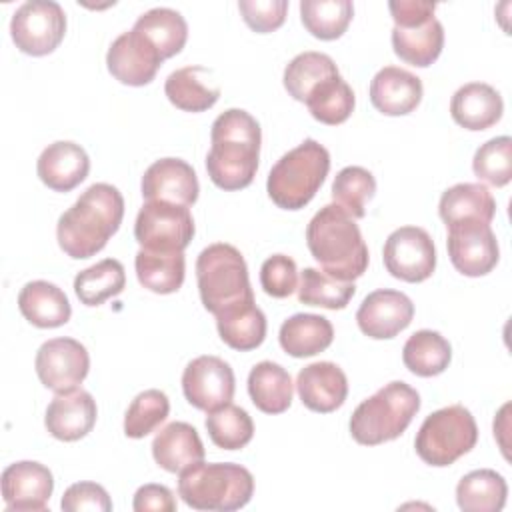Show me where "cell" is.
I'll return each mask as SVG.
<instances>
[{
  "instance_id": "cell-1",
  "label": "cell",
  "mask_w": 512,
  "mask_h": 512,
  "mask_svg": "<svg viewBox=\"0 0 512 512\" xmlns=\"http://www.w3.org/2000/svg\"><path fill=\"white\" fill-rule=\"evenodd\" d=\"M210 152L206 156V172L222 190H242L252 184L262 132L258 120L242 108L224 110L210 130Z\"/></svg>"
},
{
  "instance_id": "cell-2",
  "label": "cell",
  "mask_w": 512,
  "mask_h": 512,
  "mask_svg": "<svg viewBox=\"0 0 512 512\" xmlns=\"http://www.w3.org/2000/svg\"><path fill=\"white\" fill-rule=\"evenodd\" d=\"M124 198L112 184L98 182L86 188L80 198L58 218L56 238L62 252L74 260L98 254L120 228Z\"/></svg>"
},
{
  "instance_id": "cell-3",
  "label": "cell",
  "mask_w": 512,
  "mask_h": 512,
  "mask_svg": "<svg viewBox=\"0 0 512 512\" xmlns=\"http://www.w3.org/2000/svg\"><path fill=\"white\" fill-rule=\"evenodd\" d=\"M306 244L322 272L354 282L368 268V246L354 218L338 204L322 206L306 228Z\"/></svg>"
},
{
  "instance_id": "cell-4",
  "label": "cell",
  "mask_w": 512,
  "mask_h": 512,
  "mask_svg": "<svg viewBox=\"0 0 512 512\" xmlns=\"http://www.w3.org/2000/svg\"><path fill=\"white\" fill-rule=\"evenodd\" d=\"M254 494V476L232 462H198L178 476V496L194 510L232 512L244 508Z\"/></svg>"
},
{
  "instance_id": "cell-5",
  "label": "cell",
  "mask_w": 512,
  "mask_h": 512,
  "mask_svg": "<svg viewBox=\"0 0 512 512\" xmlns=\"http://www.w3.org/2000/svg\"><path fill=\"white\" fill-rule=\"evenodd\" d=\"M420 410V394L394 380L362 400L350 418V434L362 446H378L398 438Z\"/></svg>"
},
{
  "instance_id": "cell-6",
  "label": "cell",
  "mask_w": 512,
  "mask_h": 512,
  "mask_svg": "<svg viewBox=\"0 0 512 512\" xmlns=\"http://www.w3.org/2000/svg\"><path fill=\"white\" fill-rule=\"evenodd\" d=\"M328 170V150L314 138H306L272 166L266 180L268 196L278 208L300 210L316 196Z\"/></svg>"
},
{
  "instance_id": "cell-7",
  "label": "cell",
  "mask_w": 512,
  "mask_h": 512,
  "mask_svg": "<svg viewBox=\"0 0 512 512\" xmlns=\"http://www.w3.org/2000/svg\"><path fill=\"white\" fill-rule=\"evenodd\" d=\"M196 280L200 300L214 316L254 300L246 260L232 244L216 242L204 248L196 260Z\"/></svg>"
},
{
  "instance_id": "cell-8",
  "label": "cell",
  "mask_w": 512,
  "mask_h": 512,
  "mask_svg": "<svg viewBox=\"0 0 512 512\" xmlns=\"http://www.w3.org/2000/svg\"><path fill=\"white\" fill-rule=\"evenodd\" d=\"M478 442V426L468 408L452 404L426 416L414 448L422 462L430 466H450L460 456L468 454Z\"/></svg>"
},
{
  "instance_id": "cell-9",
  "label": "cell",
  "mask_w": 512,
  "mask_h": 512,
  "mask_svg": "<svg viewBox=\"0 0 512 512\" xmlns=\"http://www.w3.org/2000/svg\"><path fill=\"white\" fill-rule=\"evenodd\" d=\"M194 236V218L188 206L146 200L134 222L140 248L154 252H184Z\"/></svg>"
},
{
  "instance_id": "cell-10",
  "label": "cell",
  "mask_w": 512,
  "mask_h": 512,
  "mask_svg": "<svg viewBox=\"0 0 512 512\" xmlns=\"http://www.w3.org/2000/svg\"><path fill=\"white\" fill-rule=\"evenodd\" d=\"M66 34V14L54 0H30L16 8L10 20V36L16 48L28 56L54 52Z\"/></svg>"
},
{
  "instance_id": "cell-11",
  "label": "cell",
  "mask_w": 512,
  "mask_h": 512,
  "mask_svg": "<svg viewBox=\"0 0 512 512\" xmlns=\"http://www.w3.org/2000/svg\"><path fill=\"white\" fill-rule=\"evenodd\" d=\"M448 256L452 266L470 278L492 272L500 260V248L490 224L464 218L448 226Z\"/></svg>"
},
{
  "instance_id": "cell-12",
  "label": "cell",
  "mask_w": 512,
  "mask_h": 512,
  "mask_svg": "<svg viewBox=\"0 0 512 512\" xmlns=\"http://www.w3.org/2000/svg\"><path fill=\"white\" fill-rule=\"evenodd\" d=\"M382 260L390 276L404 282H424L436 268L432 236L420 226L396 228L384 242Z\"/></svg>"
},
{
  "instance_id": "cell-13",
  "label": "cell",
  "mask_w": 512,
  "mask_h": 512,
  "mask_svg": "<svg viewBox=\"0 0 512 512\" xmlns=\"http://www.w3.org/2000/svg\"><path fill=\"white\" fill-rule=\"evenodd\" d=\"M34 368L48 390L62 394L84 382L90 370V356L86 346L74 338H52L38 348Z\"/></svg>"
},
{
  "instance_id": "cell-14",
  "label": "cell",
  "mask_w": 512,
  "mask_h": 512,
  "mask_svg": "<svg viewBox=\"0 0 512 512\" xmlns=\"http://www.w3.org/2000/svg\"><path fill=\"white\" fill-rule=\"evenodd\" d=\"M236 378L228 362L218 356H198L186 364L182 372L184 398L198 410L212 412L230 404Z\"/></svg>"
},
{
  "instance_id": "cell-15",
  "label": "cell",
  "mask_w": 512,
  "mask_h": 512,
  "mask_svg": "<svg viewBox=\"0 0 512 512\" xmlns=\"http://www.w3.org/2000/svg\"><path fill=\"white\" fill-rule=\"evenodd\" d=\"M412 318V300L404 292L390 288L370 292L356 312L358 328L362 330V334L374 340L394 338L396 334L410 326Z\"/></svg>"
},
{
  "instance_id": "cell-16",
  "label": "cell",
  "mask_w": 512,
  "mask_h": 512,
  "mask_svg": "<svg viewBox=\"0 0 512 512\" xmlns=\"http://www.w3.org/2000/svg\"><path fill=\"white\" fill-rule=\"evenodd\" d=\"M162 62L158 50L136 30L122 32L106 54L108 72L126 86L150 84Z\"/></svg>"
},
{
  "instance_id": "cell-17",
  "label": "cell",
  "mask_w": 512,
  "mask_h": 512,
  "mask_svg": "<svg viewBox=\"0 0 512 512\" xmlns=\"http://www.w3.org/2000/svg\"><path fill=\"white\" fill-rule=\"evenodd\" d=\"M0 486L6 510H46L54 490V476L40 462L20 460L4 468Z\"/></svg>"
},
{
  "instance_id": "cell-18",
  "label": "cell",
  "mask_w": 512,
  "mask_h": 512,
  "mask_svg": "<svg viewBox=\"0 0 512 512\" xmlns=\"http://www.w3.org/2000/svg\"><path fill=\"white\" fill-rule=\"evenodd\" d=\"M142 196L192 206L198 200V178L194 168L180 158H160L152 162L142 176Z\"/></svg>"
},
{
  "instance_id": "cell-19",
  "label": "cell",
  "mask_w": 512,
  "mask_h": 512,
  "mask_svg": "<svg viewBox=\"0 0 512 512\" xmlns=\"http://www.w3.org/2000/svg\"><path fill=\"white\" fill-rule=\"evenodd\" d=\"M96 400L86 390H70L56 394L46 408L44 426L56 440L76 442L84 438L96 424Z\"/></svg>"
},
{
  "instance_id": "cell-20",
  "label": "cell",
  "mask_w": 512,
  "mask_h": 512,
  "mask_svg": "<svg viewBox=\"0 0 512 512\" xmlns=\"http://www.w3.org/2000/svg\"><path fill=\"white\" fill-rule=\"evenodd\" d=\"M296 390L302 404L320 414L334 412L348 396L344 370L334 362H312L298 372Z\"/></svg>"
},
{
  "instance_id": "cell-21",
  "label": "cell",
  "mask_w": 512,
  "mask_h": 512,
  "mask_svg": "<svg viewBox=\"0 0 512 512\" xmlns=\"http://www.w3.org/2000/svg\"><path fill=\"white\" fill-rule=\"evenodd\" d=\"M90 158L86 150L70 140L48 144L36 162V172L42 184L54 192H70L86 180Z\"/></svg>"
},
{
  "instance_id": "cell-22",
  "label": "cell",
  "mask_w": 512,
  "mask_h": 512,
  "mask_svg": "<svg viewBox=\"0 0 512 512\" xmlns=\"http://www.w3.org/2000/svg\"><path fill=\"white\" fill-rule=\"evenodd\" d=\"M422 94V80L398 66H384L370 82V102L386 116L410 114L418 108Z\"/></svg>"
},
{
  "instance_id": "cell-23",
  "label": "cell",
  "mask_w": 512,
  "mask_h": 512,
  "mask_svg": "<svg viewBox=\"0 0 512 512\" xmlns=\"http://www.w3.org/2000/svg\"><path fill=\"white\" fill-rule=\"evenodd\" d=\"M504 112L502 96L486 82H468L460 86L450 100L454 122L466 130L478 132L494 126Z\"/></svg>"
},
{
  "instance_id": "cell-24",
  "label": "cell",
  "mask_w": 512,
  "mask_h": 512,
  "mask_svg": "<svg viewBox=\"0 0 512 512\" xmlns=\"http://www.w3.org/2000/svg\"><path fill=\"white\" fill-rule=\"evenodd\" d=\"M204 444L188 422H170L152 440V456L160 468L172 474L204 460Z\"/></svg>"
},
{
  "instance_id": "cell-25",
  "label": "cell",
  "mask_w": 512,
  "mask_h": 512,
  "mask_svg": "<svg viewBox=\"0 0 512 512\" xmlns=\"http://www.w3.org/2000/svg\"><path fill=\"white\" fill-rule=\"evenodd\" d=\"M18 308L36 328H58L72 316L68 296L56 284L46 280H32L24 284L18 294Z\"/></svg>"
},
{
  "instance_id": "cell-26",
  "label": "cell",
  "mask_w": 512,
  "mask_h": 512,
  "mask_svg": "<svg viewBox=\"0 0 512 512\" xmlns=\"http://www.w3.org/2000/svg\"><path fill=\"white\" fill-rule=\"evenodd\" d=\"M280 346L294 358H308L324 352L334 340V328L320 314H294L282 322Z\"/></svg>"
},
{
  "instance_id": "cell-27",
  "label": "cell",
  "mask_w": 512,
  "mask_h": 512,
  "mask_svg": "<svg viewBox=\"0 0 512 512\" xmlns=\"http://www.w3.org/2000/svg\"><path fill=\"white\" fill-rule=\"evenodd\" d=\"M294 384L286 368L262 360L248 374V394L254 406L264 414H282L292 404Z\"/></svg>"
},
{
  "instance_id": "cell-28",
  "label": "cell",
  "mask_w": 512,
  "mask_h": 512,
  "mask_svg": "<svg viewBox=\"0 0 512 512\" xmlns=\"http://www.w3.org/2000/svg\"><path fill=\"white\" fill-rule=\"evenodd\" d=\"M216 328L222 342L234 350L248 352L266 338V316L254 300L236 304L216 316Z\"/></svg>"
},
{
  "instance_id": "cell-29",
  "label": "cell",
  "mask_w": 512,
  "mask_h": 512,
  "mask_svg": "<svg viewBox=\"0 0 512 512\" xmlns=\"http://www.w3.org/2000/svg\"><path fill=\"white\" fill-rule=\"evenodd\" d=\"M392 48L394 54L406 64L426 68L438 60L444 48V28L436 18L408 28L394 26Z\"/></svg>"
},
{
  "instance_id": "cell-30",
  "label": "cell",
  "mask_w": 512,
  "mask_h": 512,
  "mask_svg": "<svg viewBox=\"0 0 512 512\" xmlns=\"http://www.w3.org/2000/svg\"><path fill=\"white\" fill-rule=\"evenodd\" d=\"M438 214L446 226L464 218H476L490 224L496 214V200L484 184L462 182L442 192Z\"/></svg>"
},
{
  "instance_id": "cell-31",
  "label": "cell",
  "mask_w": 512,
  "mask_h": 512,
  "mask_svg": "<svg viewBox=\"0 0 512 512\" xmlns=\"http://www.w3.org/2000/svg\"><path fill=\"white\" fill-rule=\"evenodd\" d=\"M508 484L492 468L472 470L456 486V502L464 512H498L504 508Z\"/></svg>"
},
{
  "instance_id": "cell-32",
  "label": "cell",
  "mask_w": 512,
  "mask_h": 512,
  "mask_svg": "<svg viewBox=\"0 0 512 512\" xmlns=\"http://www.w3.org/2000/svg\"><path fill=\"white\" fill-rule=\"evenodd\" d=\"M210 70L204 66H186L174 70L164 82V94L172 106L184 112H204L220 98V88L204 82Z\"/></svg>"
},
{
  "instance_id": "cell-33",
  "label": "cell",
  "mask_w": 512,
  "mask_h": 512,
  "mask_svg": "<svg viewBox=\"0 0 512 512\" xmlns=\"http://www.w3.org/2000/svg\"><path fill=\"white\" fill-rule=\"evenodd\" d=\"M132 30L142 34L162 56H176L188 40V24L184 16L172 8H152L138 16Z\"/></svg>"
},
{
  "instance_id": "cell-34",
  "label": "cell",
  "mask_w": 512,
  "mask_h": 512,
  "mask_svg": "<svg viewBox=\"0 0 512 512\" xmlns=\"http://www.w3.org/2000/svg\"><path fill=\"white\" fill-rule=\"evenodd\" d=\"M134 266L138 282L154 294H172L184 284V252H154L140 248Z\"/></svg>"
},
{
  "instance_id": "cell-35",
  "label": "cell",
  "mask_w": 512,
  "mask_h": 512,
  "mask_svg": "<svg viewBox=\"0 0 512 512\" xmlns=\"http://www.w3.org/2000/svg\"><path fill=\"white\" fill-rule=\"evenodd\" d=\"M338 66L336 62L324 54V52H302L298 56H294L286 68H284V88L286 92L298 100V102H306L310 98V94L324 84L326 80L338 76Z\"/></svg>"
},
{
  "instance_id": "cell-36",
  "label": "cell",
  "mask_w": 512,
  "mask_h": 512,
  "mask_svg": "<svg viewBox=\"0 0 512 512\" xmlns=\"http://www.w3.org/2000/svg\"><path fill=\"white\" fill-rule=\"evenodd\" d=\"M452 360L450 342L436 330H418L414 332L404 348L402 362L404 366L422 378L442 374Z\"/></svg>"
},
{
  "instance_id": "cell-37",
  "label": "cell",
  "mask_w": 512,
  "mask_h": 512,
  "mask_svg": "<svg viewBox=\"0 0 512 512\" xmlns=\"http://www.w3.org/2000/svg\"><path fill=\"white\" fill-rule=\"evenodd\" d=\"M126 286V272L120 260L104 258L84 268L74 278V292L84 306H100L108 298L118 296Z\"/></svg>"
},
{
  "instance_id": "cell-38",
  "label": "cell",
  "mask_w": 512,
  "mask_h": 512,
  "mask_svg": "<svg viewBox=\"0 0 512 512\" xmlns=\"http://www.w3.org/2000/svg\"><path fill=\"white\" fill-rule=\"evenodd\" d=\"M354 16L350 0H302L300 20L304 28L320 40L340 38Z\"/></svg>"
},
{
  "instance_id": "cell-39",
  "label": "cell",
  "mask_w": 512,
  "mask_h": 512,
  "mask_svg": "<svg viewBox=\"0 0 512 512\" xmlns=\"http://www.w3.org/2000/svg\"><path fill=\"white\" fill-rule=\"evenodd\" d=\"M354 292V282L336 280L318 268H304L300 274L298 300L302 304L320 306L328 310H342L348 306Z\"/></svg>"
},
{
  "instance_id": "cell-40",
  "label": "cell",
  "mask_w": 512,
  "mask_h": 512,
  "mask_svg": "<svg viewBox=\"0 0 512 512\" xmlns=\"http://www.w3.org/2000/svg\"><path fill=\"white\" fill-rule=\"evenodd\" d=\"M304 104L308 106V112L312 114L314 120L328 126H336L350 118L356 98L348 82L338 74L320 84Z\"/></svg>"
},
{
  "instance_id": "cell-41",
  "label": "cell",
  "mask_w": 512,
  "mask_h": 512,
  "mask_svg": "<svg viewBox=\"0 0 512 512\" xmlns=\"http://www.w3.org/2000/svg\"><path fill=\"white\" fill-rule=\"evenodd\" d=\"M206 430L210 440L222 450H240L254 436V422L250 414L234 404H224L206 416Z\"/></svg>"
},
{
  "instance_id": "cell-42",
  "label": "cell",
  "mask_w": 512,
  "mask_h": 512,
  "mask_svg": "<svg viewBox=\"0 0 512 512\" xmlns=\"http://www.w3.org/2000/svg\"><path fill=\"white\" fill-rule=\"evenodd\" d=\"M376 192V180L370 170L362 166L342 168L332 182V198L346 214L354 220L364 218L366 202L372 200Z\"/></svg>"
},
{
  "instance_id": "cell-43",
  "label": "cell",
  "mask_w": 512,
  "mask_h": 512,
  "mask_svg": "<svg viewBox=\"0 0 512 512\" xmlns=\"http://www.w3.org/2000/svg\"><path fill=\"white\" fill-rule=\"evenodd\" d=\"M168 412L170 400L162 390H144L130 402L126 410L124 434L128 438H144L168 418Z\"/></svg>"
},
{
  "instance_id": "cell-44",
  "label": "cell",
  "mask_w": 512,
  "mask_h": 512,
  "mask_svg": "<svg viewBox=\"0 0 512 512\" xmlns=\"http://www.w3.org/2000/svg\"><path fill=\"white\" fill-rule=\"evenodd\" d=\"M472 170L478 180L502 188L512 180V138L496 136L484 142L472 160Z\"/></svg>"
},
{
  "instance_id": "cell-45",
  "label": "cell",
  "mask_w": 512,
  "mask_h": 512,
  "mask_svg": "<svg viewBox=\"0 0 512 512\" xmlns=\"http://www.w3.org/2000/svg\"><path fill=\"white\" fill-rule=\"evenodd\" d=\"M262 290L272 298H286L298 290L296 262L286 254H274L260 268Z\"/></svg>"
},
{
  "instance_id": "cell-46",
  "label": "cell",
  "mask_w": 512,
  "mask_h": 512,
  "mask_svg": "<svg viewBox=\"0 0 512 512\" xmlns=\"http://www.w3.org/2000/svg\"><path fill=\"white\" fill-rule=\"evenodd\" d=\"M238 10L244 22L258 34H268L278 30L288 12L286 0H240Z\"/></svg>"
},
{
  "instance_id": "cell-47",
  "label": "cell",
  "mask_w": 512,
  "mask_h": 512,
  "mask_svg": "<svg viewBox=\"0 0 512 512\" xmlns=\"http://www.w3.org/2000/svg\"><path fill=\"white\" fill-rule=\"evenodd\" d=\"M60 508L64 512H82V510H92V512H110L112 510V500L108 492L96 484V482H76L66 488Z\"/></svg>"
},
{
  "instance_id": "cell-48",
  "label": "cell",
  "mask_w": 512,
  "mask_h": 512,
  "mask_svg": "<svg viewBox=\"0 0 512 512\" xmlns=\"http://www.w3.org/2000/svg\"><path fill=\"white\" fill-rule=\"evenodd\" d=\"M388 10L392 14L394 26H416L434 18L436 4L428 0H392L388 2Z\"/></svg>"
},
{
  "instance_id": "cell-49",
  "label": "cell",
  "mask_w": 512,
  "mask_h": 512,
  "mask_svg": "<svg viewBox=\"0 0 512 512\" xmlns=\"http://www.w3.org/2000/svg\"><path fill=\"white\" fill-rule=\"evenodd\" d=\"M132 508L136 512H174L176 510V500L170 488L164 484H144L136 490Z\"/></svg>"
}]
</instances>
